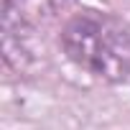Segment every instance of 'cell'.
I'll return each instance as SVG.
<instances>
[{
    "mask_svg": "<svg viewBox=\"0 0 130 130\" xmlns=\"http://www.w3.org/2000/svg\"><path fill=\"white\" fill-rule=\"evenodd\" d=\"M28 33H31V21L21 13V8L13 0H3V56L15 69L31 61Z\"/></svg>",
    "mask_w": 130,
    "mask_h": 130,
    "instance_id": "2",
    "label": "cell"
},
{
    "mask_svg": "<svg viewBox=\"0 0 130 130\" xmlns=\"http://www.w3.org/2000/svg\"><path fill=\"white\" fill-rule=\"evenodd\" d=\"M13 3L21 8V13L31 21V18H43V15H51L61 0H13Z\"/></svg>",
    "mask_w": 130,
    "mask_h": 130,
    "instance_id": "3",
    "label": "cell"
},
{
    "mask_svg": "<svg viewBox=\"0 0 130 130\" xmlns=\"http://www.w3.org/2000/svg\"><path fill=\"white\" fill-rule=\"evenodd\" d=\"M61 48L72 64L102 82L130 79V31L100 10H82L61 28Z\"/></svg>",
    "mask_w": 130,
    "mask_h": 130,
    "instance_id": "1",
    "label": "cell"
}]
</instances>
